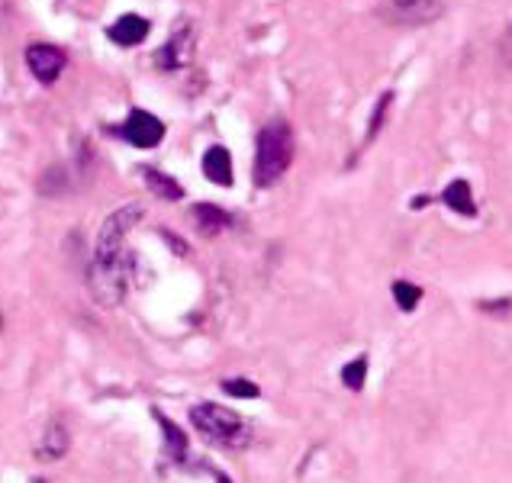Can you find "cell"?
Instances as JSON below:
<instances>
[{
	"instance_id": "6da1fadb",
	"label": "cell",
	"mask_w": 512,
	"mask_h": 483,
	"mask_svg": "<svg viewBox=\"0 0 512 483\" xmlns=\"http://www.w3.org/2000/svg\"><path fill=\"white\" fill-rule=\"evenodd\" d=\"M294 161V129L284 120H271L258 133L255 145V184L271 187L284 178V171Z\"/></svg>"
},
{
	"instance_id": "7a4b0ae2",
	"label": "cell",
	"mask_w": 512,
	"mask_h": 483,
	"mask_svg": "<svg viewBox=\"0 0 512 483\" xmlns=\"http://www.w3.org/2000/svg\"><path fill=\"white\" fill-rule=\"evenodd\" d=\"M190 422H194V429L203 438H210V442L223 445V448H248L252 445V429H248V422L226 406L197 403L194 409H190Z\"/></svg>"
},
{
	"instance_id": "3957f363",
	"label": "cell",
	"mask_w": 512,
	"mask_h": 483,
	"mask_svg": "<svg viewBox=\"0 0 512 483\" xmlns=\"http://www.w3.org/2000/svg\"><path fill=\"white\" fill-rule=\"evenodd\" d=\"M142 216H145L142 203H126V207H120L113 216L104 219V226H100V236H97V248H94L91 268H107V265H113V261L126 252L129 229H133Z\"/></svg>"
},
{
	"instance_id": "277c9868",
	"label": "cell",
	"mask_w": 512,
	"mask_h": 483,
	"mask_svg": "<svg viewBox=\"0 0 512 483\" xmlns=\"http://www.w3.org/2000/svg\"><path fill=\"white\" fill-rule=\"evenodd\" d=\"M133 274H136V255L129 252V248L113 261V265H107V268H91V290H94L97 303L107 306V310L120 306L123 297L129 294Z\"/></svg>"
},
{
	"instance_id": "5b68a950",
	"label": "cell",
	"mask_w": 512,
	"mask_h": 483,
	"mask_svg": "<svg viewBox=\"0 0 512 483\" xmlns=\"http://www.w3.org/2000/svg\"><path fill=\"white\" fill-rule=\"evenodd\" d=\"M65 65H68V55L58 46H49V42H33V46H26V68L33 71V78L39 84H55L62 78Z\"/></svg>"
},
{
	"instance_id": "8992f818",
	"label": "cell",
	"mask_w": 512,
	"mask_h": 483,
	"mask_svg": "<svg viewBox=\"0 0 512 483\" xmlns=\"http://www.w3.org/2000/svg\"><path fill=\"white\" fill-rule=\"evenodd\" d=\"M120 136L129 145H136V149H155V145L165 139V123L149 110H133L126 116Z\"/></svg>"
},
{
	"instance_id": "52a82bcc",
	"label": "cell",
	"mask_w": 512,
	"mask_h": 483,
	"mask_svg": "<svg viewBox=\"0 0 512 483\" xmlns=\"http://www.w3.org/2000/svg\"><path fill=\"white\" fill-rule=\"evenodd\" d=\"M442 10L438 0H387L384 7L393 23H432L442 17Z\"/></svg>"
},
{
	"instance_id": "ba28073f",
	"label": "cell",
	"mask_w": 512,
	"mask_h": 483,
	"mask_svg": "<svg viewBox=\"0 0 512 483\" xmlns=\"http://www.w3.org/2000/svg\"><path fill=\"white\" fill-rule=\"evenodd\" d=\"M190 58H194V29L181 26L178 33L168 39V46H162V52L155 55V65L162 71H178L190 65Z\"/></svg>"
},
{
	"instance_id": "9c48e42d",
	"label": "cell",
	"mask_w": 512,
	"mask_h": 483,
	"mask_svg": "<svg viewBox=\"0 0 512 483\" xmlns=\"http://www.w3.org/2000/svg\"><path fill=\"white\" fill-rule=\"evenodd\" d=\"M149 29H152L149 20L139 17V13H123V17L107 29V36L116 42V46L129 49V46H139V42H145Z\"/></svg>"
},
{
	"instance_id": "30bf717a",
	"label": "cell",
	"mask_w": 512,
	"mask_h": 483,
	"mask_svg": "<svg viewBox=\"0 0 512 483\" xmlns=\"http://www.w3.org/2000/svg\"><path fill=\"white\" fill-rule=\"evenodd\" d=\"M68 445H71V438H68V429L62 426V422H49L46 432L39 435V442H36V458L39 461H62L68 455Z\"/></svg>"
},
{
	"instance_id": "8fae6325",
	"label": "cell",
	"mask_w": 512,
	"mask_h": 483,
	"mask_svg": "<svg viewBox=\"0 0 512 483\" xmlns=\"http://www.w3.org/2000/svg\"><path fill=\"white\" fill-rule=\"evenodd\" d=\"M203 174L207 181L219 184V187H229L232 184V155L223 145H210L207 155H203Z\"/></svg>"
},
{
	"instance_id": "7c38bea8",
	"label": "cell",
	"mask_w": 512,
	"mask_h": 483,
	"mask_svg": "<svg viewBox=\"0 0 512 483\" xmlns=\"http://www.w3.org/2000/svg\"><path fill=\"white\" fill-rule=\"evenodd\" d=\"M442 200H445V207H448V210H455L458 216H467V219H474V216H477V200H474V190H471V184H467L464 178L451 181V184L445 187Z\"/></svg>"
},
{
	"instance_id": "4fadbf2b",
	"label": "cell",
	"mask_w": 512,
	"mask_h": 483,
	"mask_svg": "<svg viewBox=\"0 0 512 483\" xmlns=\"http://www.w3.org/2000/svg\"><path fill=\"white\" fill-rule=\"evenodd\" d=\"M194 223H197V229L203 232V236H219V232L232 226V216L223 207H213V203H197Z\"/></svg>"
},
{
	"instance_id": "5bb4252c",
	"label": "cell",
	"mask_w": 512,
	"mask_h": 483,
	"mask_svg": "<svg viewBox=\"0 0 512 483\" xmlns=\"http://www.w3.org/2000/svg\"><path fill=\"white\" fill-rule=\"evenodd\" d=\"M142 178H145V184H149V190L155 197H162V200H168V203H178L181 197H184V187L171 178V174H165V171H158V168H142Z\"/></svg>"
},
{
	"instance_id": "9a60e30c",
	"label": "cell",
	"mask_w": 512,
	"mask_h": 483,
	"mask_svg": "<svg viewBox=\"0 0 512 483\" xmlns=\"http://www.w3.org/2000/svg\"><path fill=\"white\" fill-rule=\"evenodd\" d=\"M155 419H158V426H162V435H165V448H168V455H171V461H178V464H184L187 461V432L181 429V426H174V422L168 419V416H162L155 409Z\"/></svg>"
},
{
	"instance_id": "2e32d148",
	"label": "cell",
	"mask_w": 512,
	"mask_h": 483,
	"mask_svg": "<svg viewBox=\"0 0 512 483\" xmlns=\"http://www.w3.org/2000/svg\"><path fill=\"white\" fill-rule=\"evenodd\" d=\"M390 290H393V300H397V306L403 313H413L422 303V297H426V290H422L419 284H409V281H393Z\"/></svg>"
},
{
	"instance_id": "e0dca14e",
	"label": "cell",
	"mask_w": 512,
	"mask_h": 483,
	"mask_svg": "<svg viewBox=\"0 0 512 483\" xmlns=\"http://www.w3.org/2000/svg\"><path fill=\"white\" fill-rule=\"evenodd\" d=\"M364 380H368V355H358L355 361H348L342 368V384L348 390H364Z\"/></svg>"
},
{
	"instance_id": "ac0fdd59",
	"label": "cell",
	"mask_w": 512,
	"mask_h": 483,
	"mask_svg": "<svg viewBox=\"0 0 512 483\" xmlns=\"http://www.w3.org/2000/svg\"><path fill=\"white\" fill-rule=\"evenodd\" d=\"M223 393L226 397H236V400H258L261 397V390L255 380H248V377H226L223 380Z\"/></svg>"
},
{
	"instance_id": "d6986e66",
	"label": "cell",
	"mask_w": 512,
	"mask_h": 483,
	"mask_svg": "<svg viewBox=\"0 0 512 483\" xmlns=\"http://www.w3.org/2000/svg\"><path fill=\"white\" fill-rule=\"evenodd\" d=\"M390 104H393V91H384V94H380V100H377L374 113H371L368 139H364V142H374V136L380 133V129H384V120H387V110H390Z\"/></svg>"
},
{
	"instance_id": "ffe728a7",
	"label": "cell",
	"mask_w": 512,
	"mask_h": 483,
	"mask_svg": "<svg viewBox=\"0 0 512 483\" xmlns=\"http://www.w3.org/2000/svg\"><path fill=\"white\" fill-rule=\"evenodd\" d=\"M480 310H487V313H509L512 300H487V303H480Z\"/></svg>"
},
{
	"instance_id": "44dd1931",
	"label": "cell",
	"mask_w": 512,
	"mask_h": 483,
	"mask_svg": "<svg viewBox=\"0 0 512 483\" xmlns=\"http://www.w3.org/2000/svg\"><path fill=\"white\" fill-rule=\"evenodd\" d=\"M216 483H232V480H229L226 474H219V477H216Z\"/></svg>"
},
{
	"instance_id": "7402d4cb",
	"label": "cell",
	"mask_w": 512,
	"mask_h": 483,
	"mask_svg": "<svg viewBox=\"0 0 512 483\" xmlns=\"http://www.w3.org/2000/svg\"><path fill=\"white\" fill-rule=\"evenodd\" d=\"M0 329H4V316H0Z\"/></svg>"
}]
</instances>
